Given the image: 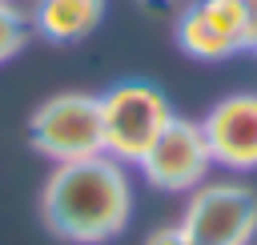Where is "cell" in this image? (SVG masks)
<instances>
[{"instance_id":"cell-4","label":"cell","mask_w":257,"mask_h":245,"mask_svg":"<svg viewBox=\"0 0 257 245\" xmlns=\"http://www.w3.org/2000/svg\"><path fill=\"white\" fill-rule=\"evenodd\" d=\"M181 233L189 245H249L257 233V193L237 181H205L189 193Z\"/></svg>"},{"instance_id":"cell-7","label":"cell","mask_w":257,"mask_h":245,"mask_svg":"<svg viewBox=\"0 0 257 245\" xmlns=\"http://www.w3.org/2000/svg\"><path fill=\"white\" fill-rule=\"evenodd\" d=\"M213 165L221 169H257V92H233L217 100L201 120Z\"/></svg>"},{"instance_id":"cell-10","label":"cell","mask_w":257,"mask_h":245,"mask_svg":"<svg viewBox=\"0 0 257 245\" xmlns=\"http://www.w3.org/2000/svg\"><path fill=\"white\" fill-rule=\"evenodd\" d=\"M145 245H189V237L181 233V225H169V229H157Z\"/></svg>"},{"instance_id":"cell-11","label":"cell","mask_w":257,"mask_h":245,"mask_svg":"<svg viewBox=\"0 0 257 245\" xmlns=\"http://www.w3.org/2000/svg\"><path fill=\"white\" fill-rule=\"evenodd\" d=\"M141 4H145V8H153V12H161V8H169L173 0H141Z\"/></svg>"},{"instance_id":"cell-9","label":"cell","mask_w":257,"mask_h":245,"mask_svg":"<svg viewBox=\"0 0 257 245\" xmlns=\"http://www.w3.org/2000/svg\"><path fill=\"white\" fill-rule=\"evenodd\" d=\"M28 36H32V16L12 0H0V64L12 60L28 44Z\"/></svg>"},{"instance_id":"cell-3","label":"cell","mask_w":257,"mask_h":245,"mask_svg":"<svg viewBox=\"0 0 257 245\" xmlns=\"http://www.w3.org/2000/svg\"><path fill=\"white\" fill-rule=\"evenodd\" d=\"M28 141L40 157L52 165L84 161L104 153V133H100V96L88 92H60L48 96L32 120H28Z\"/></svg>"},{"instance_id":"cell-8","label":"cell","mask_w":257,"mask_h":245,"mask_svg":"<svg viewBox=\"0 0 257 245\" xmlns=\"http://www.w3.org/2000/svg\"><path fill=\"white\" fill-rule=\"evenodd\" d=\"M104 16V0H36L32 4V32L52 44L84 40Z\"/></svg>"},{"instance_id":"cell-6","label":"cell","mask_w":257,"mask_h":245,"mask_svg":"<svg viewBox=\"0 0 257 245\" xmlns=\"http://www.w3.org/2000/svg\"><path fill=\"white\" fill-rule=\"evenodd\" d=\"M177 44L197 60H229L249 48L241 0H193L177 16Z\"/></svg>"},{"instance_id":"cell-1","label":"cell","mask_w":257,"mask_h":245,"mask_svg":"<svg viewBox=\"0 0 257 245\" xmlns=\"http://www.w3.org/2000/svg\"><path fill=\"white\" fill-rule=\"evenodd\" d=\"M44 225L76 245H100L116 237L133 217V189L112 157H84L56 165L40 193Z\"/></svg>"},{"instance_id":"cell-5","label":"cell","mask_w":257,"mask_h":245,"mask_svg":"<svg viewBox=\"0 0 257 245\" xmlns=\"http://www.w3.org/2000/svg\"><path fill=\"white\" fill-rule=\"evenodd\" d=\"M137 169L161 193H193L197 185H205V177L213 169V153L205 145L201 120L173 116L165 125V133L149 145V153L141 157Z\"/></svg>"},{"instance_id":"cell-2","label":"cell","mask_w":257,"mask_h":245,"mask_svg":"<svg viewBox=\"0 0 257 245\" xmlns=\"http://www.w3.org/2000/svg\"><path fill=\"white\" fill-rule=\"evenodd\" d=\"M173 120L169 96L149 80H120L100 96V133H104V157L120 165H141L149 145L165 133Z\"/></svg>"}]
</instances>
